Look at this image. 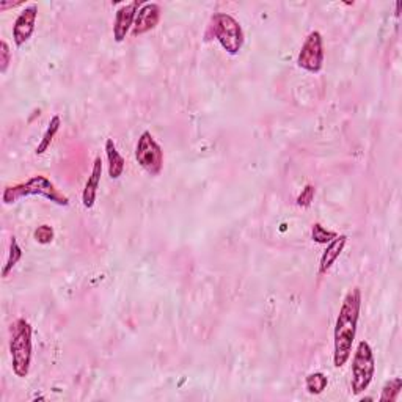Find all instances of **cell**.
<instances>
[{"mask_svg": "<svg viewBox=\"0 0 402 402\" xmlns=\"http://www.w3.org/2000/svg\"><path fill=\"white\" fill-rule=\"evenodd\" d=\"M337 236H338L337 231L327 230V228L322 226L321 224H313V226H311V239H313L316 244L327 245Z\"/></svg>", "mask_w": 402, "mask_h": 402, "instance_id": "obj_18", "label": "cell"}, {"mask_svg": "<svg viewBox=\"0 0 402 402\" xmlns=\"http://www.w3.org/2000/svg\"><path fill=\"white\" fill-rule=\"evenodd\" d=\"M22 5V2H0V11H5L7 8H15V7H19Z\"/></svg>", "mask_w": 402, "mask_h": 402, "instance_id": "obj_22", "label": "cell"}, {"mask_svg": "<svg viewBox=\"0 0 402 402\" xmlns=\"http://www.w3.org/2000/svg\"><path fill=\"white\" fill-rule=\"evenodd\" d=\"M37 19H38V7L35 3L24 8L19 16L16 17L13 26V40L17 47L24 46L30 38H32L35 27H37Z\"/></svg>", "mask_w": 402, "mask_h": 402, "instance_id": "obj_8", "label": "cell"}, {"mask_svg": "<svg viewBox=\"0 0 402 402\" xmlns=\"http://www.w3.org/2000/svg\"><path fill=\"white\" fill-rule=\"evenodd\" d=\"M11 63V51L10 46L5 40L0 41V73H7L8 66Z\"/></svg>", "mask_w": 402, "mask_h": 402, "instance_id": "obj_21", "label": "cell"}, {"mask_svg": "<svg viewBox=\"0 0 402 402\" xmlns=\"http://www.w3.org/2000/svg\"><path fill=\"white\" fill-rule=\"evenodd\" d=\"M376 374V358L368 341H360L352 358V393L358 396L368 390Z\"/></svg>", "mask_w": 402, "mask_h": 402, "instance_id": "obj_5", "label": "cell"}, {"mask_svg": "<svg viewBox=\"0 0 402 402\" xmlns=\"http://www.w3.org/2000/svg\"><path fill=\"white\" fill-rule=\"evenodd\" d=\"M106 154L107 162H109V176L110 179H119L124 173L126 160L122 154H119L118 148L115 145L113 139L106 140Z\"/></svg>", "mask_w": 402, "mask_h": 402, "instance_id": "obj_13", "label": "cell"}, {"mask_svg": "<svg viewBox=\"0 0 402 402\" xmlns=\"http://www.w3.org/2000/svg\"><path fill=\"white\" fill-rule=\"evenodd\" d=\"M360 308H362V291L358 287L346 294L341 303L340 313L333 332V365L335 368H343L352 355V346L355 341Z\"/></svg>", "mask_w": 402, "mask_h": 402, "instance_id": "obj_1", "label": "cell"}, {"mask_svg": "<svg viewBox=\"0 0 402 402\" xmlns=\"http://www.w3.org/2000/svg\"><path fill=\"white\" fill-rule=\"evenodd\" d=\"M33 237L35 241L41 245H47L53 241V237H56V233H53V228L49 225H41L38 226L37 230L33 233Z\"/></svg>", "mask_w": 402, "mask_h": 402, "instance_id": "obj_19", "label": "cell"}, {"mask_svg": "<svg viewBox=\"0 0 402 402\" xmlns=\"http://www.w3.org/2000/svg\"><path fill=\"white\" fill-rule=\"evenodd\" d=\"M160 21V7L158 3H143L140 10L137 11L134 26H132V37H140L151 32Z\"/></svg>", "mask_w": 402, "mask_h": 402, "instance_id": "obj_9", "label": "cell"}, {"mask_svg": "<svg viewBox=\"0 0 402 402\" xmlns=\"http://www.w3.org/2000/svg\"><path fill=\"white\" fill-rule=\"evenodd\" d=\"M346 244H347V236H344V234H338V236L335 237L332 242L327 244V249L321 256L319 275L327 274L330 269H332L335 261H337L340 255L343 253Z\"/></svg>", "mask_w": 402, "mask_h": 402, "instance_id": "obj_12", "label": "cell"}, {"mask_svg": "<svg viewBox=\"0 0 402 402\" xmlns=\"http://www.w3.org/2000/svg\"><path fill=\"white\" fill-rule=\"evenodd\" d=\"M328 385V377L324 373H311L307 379H305V387L310 394H321Z\"/></svg>", "mask_w": 402, "mask_h": 402, "instance_id": "obj_16", "label": "cell"}, {"mask_svg": "<svg viewBox=\"0 0 402 402\" xmlns=\"http://www.w3.org/2000/svg\"><path fill=\"white\" fill-rule=\"evenodd\" d=\"M135 159L148 175H160L162 169H164V149L156 142L151 132H142L135 146Z\"/></svg>", "mask_w": 402, "mask_h": 402, "instance_id": "obj_6", "label": "cell"}, {"mask_svg": "<svg viewBox=\"0 0 402 402\" xmlns=\"http://www.w3.org/2000/svg\"><path fill=\"white\" fill-rule=\"evenodd\" d=\"M27 196H44L58 206H69V198L62 194V192L56 187V184L43 175H35L27 179L26 183L5 187L2 194V201L5 205H13V203Z\"/></svg>", "mask_w": 402, "mask_h": 402, "instance_id": "obj_2", "label": "cell"}, {"mask_svg": "<svg viewBox=\"0 0 402 402\" xmlns=\"http://www.w3.org/2000/svg\"><path fill=\"white\" fill-rule=\"evenodd\" d=\"M21 258H22V249H21V245L17 244V239L13 236L10 239V250H8L7 262H5L3 271H2L3 278H7L8 275L13 272V269L16 267V264L21 261Z\"/></svg>", "mask_w": 402, "mask_h": 402, "instance_id": "obj_15", "label": "cell"}, {"mask_svg": "<svg viewBox=\"0 0 402 402\" xmlns=\"http://www.w3.org/2000/svg\"><path fill=\"white\" fill-rule=\"evenodd\" d=\"M60 126H62V118H60L58 115H53V117L51 118L49 126H47V129H46V132L43 134V139H41L40 145L37 146V149H35V154L41 156V154H44V153L47 151V149H49L51 143L53 142V139H56L57 132L60 131Z\"/></svg>", "mask_w": 402, "mask_h": 402, "instance_id": "obj_14", "label": "cell"}, {"mask_svg": "<svg viewBox=\"0 0 402 402\" xmlns=\"http://www.w3.org/2000/svg\"><path fill=\"white\" fill-rule=\"evenodd\" d=\"M315 195H316V190H315V185L307 184L305 187L300 192L299 196H297V206L300 208H310L311 203L315 201Z\"/></svg>", "mask_w": 402, "mask_h": 402, "instance_id": "obj_20", "label": "cell"}, {"mask_svg": "<svg viewBox=\"0 0 402 402\" xmlns=\"http://www.w3.org/2000/svg\"><path fill=\"white\" fill-rule=\"evenodd\" d=\"M402 390V379L401 377H394V379H390L385 382V385L382 388V394L379 401L380 402H394L398 399V396Z\"/></svg>", "mask_w": 402, "mask_h": 402, "instance_id": "obj_17", "label": "cell"}, {"mask_svg": "<svg viewBox=\"0 0 402 402\" xmlns=\"http://www.w3.org/2000/svg\"><path fill=\"white\" fill-rule=\"evenodd\" d=\"M142 5L139 2H131L126 3L123 7H119L115 13V24H113V38L117 43H123L128 37L129 30H132L135 21L137 11L140 10Z\"/></svg>", "mask_w": 402, "mask_h": 402, "instance_id": "obj_10", "label": "cell"}, {"mask_svg": "<svg viewBox=\"0 0 402 402\" xmlns=\"http://www.w3.org/2000/svg\"><path fill=\"white\" fill-rule=\"evenodd\" d=\"M101 176H103V160H101V158H96L93 162L92 173H90L85 187H83L82 192V203L87 209H92L94 206L101 184Z\"/></svg>", "mask_w": 402, "mask_h": 402, "instance_id": "obj_11", "label": "cell"}, {"mask_svg": "<svg viewBox=\"0 0 402 402\" xmlns=\"http://www.w3.org/2000/svg\"><path fill=\"white\" fill-rule=\"evenodd\" d=\"M324 58H326V53H324L322 35L315 30L305 38L302 49L297 56V65L299 68L308 71V73L317 74L324 68Z\"/></svg>", "mask_w": 402, "mask_h": 402, "instance_id": "obj_7", "label": "cell"}, {"mask_svg": "<svg viewBox=\"0 0 402 402\" xmlns=\"http://www.w3.org/2000/svg\"><path fill=\"white\" fill-rule=\"evenodd\" d=\"M32 326L26 319H16L10 328L11 368L17 377H27L32 365Z\"/></svg>", "mask_w": 402, "mask_h": 402, "instance_id": "obj_3", "label": "cell"}, {"mask_svg": "<svg viewBox=\"0 0 402 402\" xmlns=\"http://www.w3.org/2000/svg\"><path fill=\"white\" fill-rule=\"evenodd\" d=\"M211 32L219 41L220 46L230 53V56H237L244 46V30L239 21L234 19L228 13H215L211 17Z\"/></svg>", "mask_w": 402, "mask_h": 402, "instance_id": "obj_4", "label": "cell"}]
</instances>
